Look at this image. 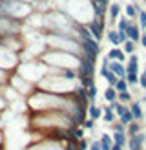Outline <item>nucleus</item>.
Listing matches in <instances>:
<instances>
[{"label": "nucleus", "instance_id": "obj_1", "mask_svg": "<svg viewBox=\"0 0 146 150\" xmlns=\"http://www.w3.org/2000/svg\"><path fill=\"white\" fill-rule=\"evenodd\" d=\"M15 66H18L17 53L0 42V70H13Z\"/></svg>", "mask_w": 146, "mask_h": 150}, {"label": "nucleus", "instance_id": "obj_2", "mask_svg": "<svg viewBox=\"0 0 146 150\" xmlns=\"http://www.w3.org/2000/svg\"><path fill=\"white\" fill-rule=\"evenodd\" d=\"M86 29L90 31V35L93 37L95 40H102V37L106 35V18H97L93 17L90 22L86 24Z\"/></svg>", "mask_w": 146, "mask_h": 150}, {"label": "nucleus", "instance_id": "obj_3", "mask_svg": "<svg viewBox=\"0 0 146 150\" xmlns=\"http://www.w3.org/2000/svg\"><path fill=\"white\" fill-rule=\"evenodd\" d=\"M126 150H146V134L144 132H139L137 136L128 137Z\"/></svg>", "mask_w": 146, "mask_h": 150}, {"label": "nucleus", "instance_id": "obj_4", "mask_svg": "<svg viewBox=\"0 0 146 150\" xmlns=\"http://www.w3.org/2000/svg\"><path fill=\"white\" fill-rule=\"evenodd\" d=\"M121 13H122V6L119 2H110L108 6V11H106V17H108V22L110 24H113V22L119 20L121 17Z\"/></svg>", "mask_w": 146, "mask_h": 150}, {"label": "nucleus", "instance_id": "obj_5", "mask_svg": "<svg viewBox=\"0 0 146 150\" xmlns=\"http://www.w3.org/2000/svg\"><path fill=\"white\" fill-rule=\"evenodd\" d=\"M128 108H130V112H131V115H133V121L142 123L144 112H142V106H141V101H131V103L128 104Z\"/></svg>", "mask_w": 146, "mask_h": 150}, {"label": "nucleus", "instance_id": "obj_6", "mask_svg": "<svg viewBox=\"0 0 146 150\" xmlns=\"http://www.w3.org/2000/svg\"><path fill=\"white\" fill-rule=\"evenodd\" d=\"M141 28H139V24H135L133 20L130 22V26H128V29H126V37H128V40H131V42H139L141 40Z\"/></svg>", "mask_w": 146, "mask_h": 150}, {"label": "nucleus", "instance_id": "obj_7", "mask_svg": "<svg viewBox=\"0 0 146 150\" xmlns=\"http://www.w3.org/2000/svg\"><path fill=\"white\" fill-rule=\"evenodd\" d=\"M106 57L110 59V61H117V62H126V53L121 50V48H112V50H108V53H106Z\"/></svg>", "mask_w": 146, "mask_h": 150}, {"label": "nucleus", "instance_id": "obj_8", "mask_svg": "<svg viewBox=\"0 0 146 150\" xmlns=\"http://www.w3.org/2000/svg\"><path fill=\"white\" fill-rule=\"evenodd\" d=\"M110 70L115 75L117 79H124L126 77V66L122 62H117V61H110Z\"/></svg>", "mask_w": 146, "mask_h": 150}, {"label": "nucleus", "instance_id": "obj_9", "mask_svg": "<svg viewBox=\"0 0 146 150\" xmlns=\"http://www.w3.org/2000/svg\"><path fill=\"white\" fill-rule=\"evenodd\" d=\"M88 117L93 119V121L97 123L99 119L102 117V106H99V104H95V103H90V104H88Z\"/></svg>", "mask_w": 146, "mask_h": 150}, {"label": "nucleus", "instance_id": "obj_10", "mask_svg": "<svg viewBox=\"0 0 146 150\" xmlns=\"http://www.w3.org/2000/svg\"><path fill=\"white\" fill-rule=\"evenodd\" d=\"M126 73H139V57L135 53L126 59Z\"/></svg>", "mask_w": 146, "mask_h": 150}, {"label": "nucleus", "instance_id": "obj_11", "mask_svg": "<svg viewBox=\"0 0 146 150\" xmlns=\"http://www.w3.org/2000/svg\"><path fill=\"white\" fill-rule=\"evenodd\" d=\"M100 119H102L106 125H112V123L117 121V115H115V112L112 110V106H110V104L102 106V117H100Z\"/></svg>", "mask_w": 146, "mask_h": 150}, {"label": "nucleus", "instance_id": "obj_12", "mask_svg": "<svg viewBox=\"0 0 146 150\" xmlns=\"http://www.w3.org/2000/svg\"><path fill=\"white\" fill-rule=\"evenodd\" d=\"M106 39L110 40V44H112L113 48H121V39H119V31L117 29H108L106 31Z\"/></svg>", "mask_w": 146, "mask_h": 150}, {"label": "nucleus", "instance_id": "obj_13", "mask_svg": "<svg viewBox=\"0 0 146 150\" xmlns=\"http://www.w3.org/2000/svg\"><path fill=\"white\" fill-rule=\"evenodd\" d=\"M112 141L115 145H121L126 148V143H128V136L126 132H112Z\"/></svg>", "mask_w": 146, "mask_h": 150}, {"label": "nucleus", "instance_id": "obj_14", "mask_svg": "<svg viewBox=\"0 0 146 150\" xmlns=\"http://www.w3.org/2000/svg\"><path fill=\"white\" fill-rule=\"evenodd\" d=\"M99 143H100V150H110V148H112V145H113V141H112V134L102 132V134H100Z\"/></svg>", "mask_w": 146, "mask_h": 150}, {"label": "nucleus", "instance_id": "obj_15", "mask_svg": "<svg viewBox=\"0 0 146 150\" xmlns=\"http://www.w3.org/2000/svg\"><path fill=\"white\" fill-rule=\"evenodd\" d=\"M124 17L130 18V20L137 18V7L133 2H126V6H124Z\"/></svg>", "mask_w": 146, "mask_h": 150}, {"label": "nucleus", "instance_id": "obj_16", "mask_svg": "<svg viewBox=\"0 0 146 150\" xmlns=\"http://www.w3.org/2000/svg\"><path fill=\"white\" fill-rule=\"evenodd\" d=\"M102 97H104V101L110 104V103H113V101H117V90L113 88V86H108L106 90H104V93H102Z\"/></svg>", "mask_w": 146, "mask_h": 150}, {"label": "nucleus", "instance_id": "obj_17", "mask_svg": "<svg viewBox=\"0 0 146 150\" xmlns=\"http://www.w3.org/2000/svg\"><path fill=\"white\" fill-rule=\"evenodd\" d=\"M139 132H142V130H141V123H137V121H131V123L126 126V136H128V137L137 136Z\"/></svg>", "mask_w": 146, "mask_h": 150}, {"label": "nucleus", "instance_id": "obj_18", "mask_svg": "<svg viewBox=\"0 0 146 150\" xmlns=\"http://www.w3.org/2000/svg\"><path fill=\"white\" fill-rule=\"evenodd\" d=\"M135 48H137L135 42H131V40H124V42L121 44V50L126 53V57H128V55H133V53H135Z\"/></svg>", "mask_w": 146, "mask_h": 150}, {"label": "nucleus", "instance_id": "obj_19", "mask_svg": "<svg viewBox=\"0 0 146 150\" xmlns=\"http://www.w3.org/2000/svg\"><path fill=\"white\" fill-rule=\"evenodd\" d=\"M117 101L122 103V104H130L131 101H133V97H131V92L128 90V92H121V93H117Z\"/></svg>", "mask_w": 146, "mask_h": 150}, {"label": "nucleus", "instance_id": "obj_20", "mask_svg": "<svg viewBox=\"0 0 146 150\" xmlns=\"http://www.w3.org/2000/svg\"><path fill=\"white\" fill-rule=\"evenodd\" d=\"M137 24L141 28V31L146 29V9H139L137 11Z\"/></svg>", "mask_w": 146, "mask_h": 150}, {"label": "nucleus", "instance_id": "obj_21", "mask_svg": "<svg viewBox=\"0 0 146 150\" xmlns=\"http://www.w3.org/2000/svg\"><path fill=\"white\" fill-rule=\"evenodd\" d=\"M130 18H126V17H122V15H121V17H119V20H117V31H126V29H128V26H130Z\"/></svg>", "mask_w": 146, "mask_h": 150}, {"label": "nucleus", "instance_id": "obj_22", "mask_svg": "<svg viewBox=\"0 0 146 150\" xmlns=\"http://www.w3.org/2000/svg\"><path fill=\"white\" fill-rule=\"evenodd\" d=\"M113 88L117 90V93H121V92H128V90H130V84L126 82V79H117V82H115Z\"/></svg>", "mask_w": 146, "mask_h": 150}, {"label": "nucleus", "instance_id": "obj_23", "mask_svg": "<svg viewBox=\"0 0 146 150\" xmlns=\"http://www.w3.org/2000/svg\"><path fill=\"white\" fill-rule=\"evenodd\" d=\"M86 92H88V99H90V103H95V99H97V93H99L97 84L93 82L91 86H88V88H86Z\"/></svg>", "mask_w": 146, "mask_h": 150}, {"label": "nucleus", "instance_id": "obj_24", "mask_svg": "<svg viewBox=\"0 0 146 150\" xmlns=\"http://www.w3.org/2000/svg\"><path fill=\"white\" fill-rule=\"evenodd\" d=\"M117 119H119V121L124 125V126H128L131 121H133V115H131V112H130V108L126 110V112H124V114L122 115H119V117H117Z\"/></svg>", "mask_w": 146, "mask_h": 150}, {"label": "nucleus", "instance_id": "obj_25", "mask_svg": "<svg viewBox=\"0 0 146 150\" xmlns=\"http://www.w3.org/2000/svg\"><path fill=\"white\" fill-rule=\"evenodd\" d=\"M110 126H112V132H126V126H124V125L119 121V119H117L115 123H112Z\"/></svg>", "mask_w": 146, "mask_h": 150}, {"label": "nucleus", "instance_id": "obj_26", "mask_svg": "<svg viewBox=\"0 0 146 150\" xmlns=\"http://www.w3.org/2000/svg\"><path fill=\"white\" fill-rule=\"evenodd\" d=\"M82 128H84V130H93V128H95V121H93V119H90V117H88V119H84V123H82Z\"/></svg>", "mask_w": 146, "mask_h": 150}, {"label": "nucleus", "instance_id": "obj_27", "mask_svg": "<svg viewBox=\"0 0 146 150\" xmlns=\"http://www.w3.org/2000/svg\"><path fill=\"white\" fill-rule=\"evenodd\" d=\"M77 146H79V150H88V146H90V141H88L86 137H82V139L77 141Z\"/></svg>", "mask_w": 146, "mask_h": 150}, {"label": "nucleus", "instance_id": "obj_28", "mask_svg": "<svg viewBox=\"0 0 146 150\" xmlns=\"http://www.w3.org/2000/svg\"><path fill=\"white\" fill-rule=\"evenodd\" d=\"M139 86H141L142 90H146V71L139 73Z\"/></svg>", "mask_w": 146, "mask_h": 150}, {"label": "nucleus", "instance_id": "obj_29", "mask_svg": "<svg viewBox=\"0 0 146 150\" xmlns=\"http://www.w3.org/2000/svg\"><path fill=\"white\" fill-rule=\"evenodd\" d=\"M88 150H100V143H99V139H93L90 146H88Z\"/></svg>", "mask_w": 146, "mask_h": 150}, {"label": "nucleus", "instance_id": "obj_30", "mask_svg": "<svg viewBox=\"0 0 146 150\" xmlns=\"http://www.w3.org/2000/svg\"><path fill=\"white\" fill-rule=\"evenodd\" d=\"M139 42H141L142 48H146V35H144V33H141V40H139Z\"/></svg>", "mask_w": 146, "mask_h": 150}, {"label": "nucleus", "instance_id": "obj_31", "mask_svg": "<svg viewBox=\"0 0 146 150\" xmlns=\"http://www.w3.org/2000/svg\"><path fill=\"white\" fill-rule=\"evenodd\" d=\"M110 150H124V146H121V145H115V143H113Z\"/></svg>", "mask_w": 146, "mask_h": 150}, {"label": "nucleus", "instance_id": "obj_32", "mask_svg": "<svg viewBox=\"0 0 146 150\" xmlns=\"http://www.w3.org/2000/svg\"><path fill=\"white\" fill-rule=\"evenodd\" d=\"M141 101H142V103H146V95H144V97H142V99H141Z\"/></svg>", "mask_w": 146, "mask_h": 150}, {"label": "nucleus", "instance_id": "obj_33", "mask_svg": "<svg viewBox=\"0 0 146 150\" xmlns=\"http://www.w3.org/2000/svg\"><path fill=\"white\" fill-rule=\"evenodd\" d=\"M144 71H146V64H144Z\"/></svg>", "mask_w": 146, "mask_h": 150}, {"label": "nucleus", "instance_id": "obj_34", "mask_svg": "<svg viewBox=\"0 0 146 150\" xmlns=\"http://www.w3.org/2000/svg\"><path fill=\"white\" fill-rule=\"evenodd\" d=\"M144 35H146V29H144Z\"/></svg>", "mask_w": 146, "mask_h": 150}, {"label": "nucleus", "instance_id": "obj_35", "mask_svg": "<svg viewBox=\"0 0 146 150\" xmlns=\"http://www.w3.org/2000/svg\"><path fill=\"white\" fill-rule=\"evenodd\" d=\"M128 2H131V0H128Z\"/></svg>", "mask_w": 146, "mask_h": 150}, {"label": "nucleus", "instance_id": "obj_36", "mask_svg": "<svg viewBox=\"0 0 146 150\" xmlns=\"http://www.w3.org/2000/svg\"><path fill=\"white\" fill-rule=\"evenodd\" d=\"M144 4H146V0H144Z\"/></svg>", "mask_w": 146, "mask_h": 150}, {"label": "nucleus", "instance_id": "obj_37", "mask_svg": "<svg viewBox=\"0 0 146 150\" xmlns=\"http://www.w3.org/2000/svg\"><path fill=\"white\" fill-rule=\"evenodd\" d=\"M124 150H126V148H124Z\"/></svg>", "mask_w": 146, "mask_h": 150}]
</instances>
